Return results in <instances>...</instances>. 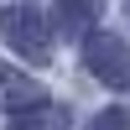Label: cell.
<instances>
[{"instance_id":"6da1fadb","label":"cell","mask_w":130,"mask_h":130,"mask_svg":"<svg viewBox=\"0 0 130 130\" xmlns=\"http://www.w3.org/2000/svg\"><path fill=\"white\" fill-rule=\"evenodd\" d=\"M0 31H5L10 52H21L31 62H52V31H47V21H42L37 5H10L0 16Z\"/></svg>"},{"instance_id":"277c9868","label":"cell","mask_w":130,"mask_h":130,"mask_svg":"<svg viewBox=\"0 0 130 130\" xmlns=\"http://www.w3.org/2000/svg\"><path fill=\"white\" fill-rule=\"evenodd\" d=\"M104 0H57V26L62 31H89L94 21H99Z\"/></svg>"},{"instance_id":"8992f818","label":"cell","mask_w":130,"mask_h":130,"mask_svg":"<svg viewBox=\"0 0 130 130\" xmlns=\"http://www.w3.org/2000/svg\"><path fill=\"white\" fill-rule=\"evenodd\" d=\"M89 130H130V104H120V109H104V115H94V125Z\"/></svg>"},{"instance_id":"5b68a950","label":"cell","mask_w":130,"mask_h":130,"mask_svg":"<svg viewBox=\"0 0 130 130\" xmlns=\"http://www.w3.org/2000/svg\"><path fill=\"white\" fill-rule=\"evenodd\" d=\"M10 130H68V109H62V104H37V109L16 115Z\"/></svg>"},{"instance_id":"7a4b0ae2","label":"cell","mask_w":130,"mask_h":130,"mask_svg":"<svg viewBox=\"0 0 130 130\" xmlns=\"http://www.w3.org/2000/svg\"><path fill=\"white\" fill-rule=\"evenodd\" d=\"M83 62L104 89H130V42L115 31H89L83 42Z\"/></svg>"},{"instance_id":"3957f363","label":"cell","mask_w":130,"mask_h":130,"mask_svg":"<svg viewBox=\"0 0 130 130\" xmlns=\"http://www.w3.org/2000/svg\"><path fill=\"white\" fill-rule=\"evenodd\" d=\"M37 104H42V83L0 62V109H16V115H26V109H37Z\"/></svg>"}]
</instances>
